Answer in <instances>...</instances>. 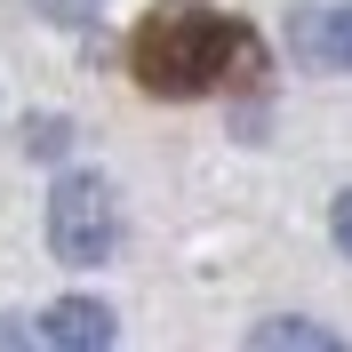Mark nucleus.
I'll return each mask as SVG.
<instances>
[{"instance_id": "2", "label": "nucleus", "mask_w": 352, "mask_h": 352, "mask_svg": "<svg viewBox=\"0 0 352 352\" xmlns=\"http://www.w3.org/2000/svg\"><path fill=\"white\" fill-rule=\"evenodd\" d=\"M48 248L65 264H104L120 248V192L96 168H65L48 184Z\"/></svg>"}, {"instance_id": "5", "label": "nucleus", "mask_w": 352, "mask_h": 352, "mask_svg": "<svg viewBox=\"0 0 352 352\" xmlns=\"http://www.w3.org/2000/svg\"><path fill=\"white\" fill-rule=\"evenodd\" d=\"M312 56H320V65H336V72H352V8H336V16H320L312 24Z\"/></svg>"}, {"instance_id": "1", "label": "nucleus", "mask_w": 352, "mask_h": 352, "mask_svg": "<svg viewBox=\"0 0 352 352\" xmlns=\"http://www.w3.org/2000/svg\"><path fill=\"white\" fill-rule=\"evenodd\" d=\"M232 56V24L208 16V8H168L136 32V80L160 88V96H184V88H208Z\"/></svg>"}, {"instance_id": "4", "label": "nucleus", "mask_w": 352, "mask_h": 352, "mask_svg": "<svg viewBox=\"0 0 352 352\" xmlns=\"http://www.w3.org/2000/svg\"><path fill=\"white\" fill-rule=\"evenodd\" d=\"M248 344H305V352H336V336L320 329V320H256V329H248Z\"/></svg>"}, {"instance_id": "3", "label": "nucleus", "mask_w": 352, "mask_h": 352, "mask_svg": "<svg viewBox=\"0 0 352 352\" xmlns=\"http://www.w3.org/2000/svg\"><path fill=\"white\" fill-rule=\"evenodd\" d=\"M41 336H48V344H80V352H96V344H112V336H120V320H112L96 296H65V305L41 320Z\"/></svg>"}, {"instance_id": "6", "label": "nucleus", "mask_w": 352, "mask_h": 352, "mask_svg": "<svg viewBox=\"0 0 352 352\" xmlns=\"http://www.w3.org/2000/svg\"><path fill=\"white\" fill-rule=\"evenodd\" d=\"M32 8L56 16V24H88V16H96V0H32Z\"/></svg>"}, {"instance_id": "7", "label": "nucleus", "mask_w": 352, "mask_h": 352, "mask_svg": "<svg viewBox=\"0 0 352 352\" xmlns=\"http://www.w3.org/2000/svg\"><path fill=\"white\" fill-rule=\"evenodd\" d=\"M329 224H336V241H344V256H352V192H336V208H329Z\"/></svg>"}]
</instances>
